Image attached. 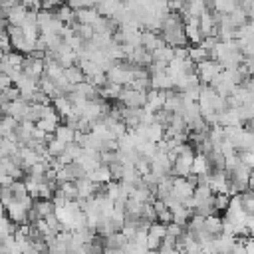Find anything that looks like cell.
Listing matches in <instances>:
<instances>
[{
    "label": "cell",
    "instance_id": "6da1fadb",
    "mask_svg": "<svg viewBox=\"0 0 254 254\" xmlns=\"http://www.w3.org/2000/svg\"><path fill=\"white\" fill-rule=\"evenodd\" d=\"M32 196L24 198V200H10L6 204V216L14 222V224H22V222H28V212H30V206H32Z\"/></svg>",
    "mask_w": 254,
    "mask_h": 254
},
{
    "label": "cell",
    "instance_id": "7a4b0ae2",
    "mask_svg": "<svg viewBox=\"0 0 254 254\" xmlns=\"http://www.w3.org/2000/svg\"><path fill=\"white\" fill-rule=\"evenodd\" d=\"M147 99V91L145 89H135L131 85H123L121 93L117 97V101H121L125 107H143Z\"/></svg>",
    "mask_w": 254,
    "mask_h": 254
},
{
    "label": "cell",
    "instance_id": "3957f363",
    "mask_svg": "<svg viewBox=\"0 0 254 254\" xmlns=\"http://www.w3.org/2000/svg\"><path fill=\"white\" fill-rule=\"evenodd\" d=\"M220 71H222V65L212 58H206L196 64V75H198L200 83H210L214 79V75H218Z\"/></svg>",
    "mask_w": 254,
    "mask_h": 254
},
{
    "label": "cell",
    "instance_id": "277c9868",
    "mask_svg": "<svg viewBox=\"0 0 254 254\" xmlns=\"http://www.w3.org/2000/svg\"><path fill=\"white\" fill-rule=\"evenodd\" d=\"M208 187L212 189V192H226L228 194V171L226 169H210V177H208Z\"/></svg>",
    "mask_w": 254,
    "mask_h": 254
},
{
    "label": "cell",
    "instance_id": "5b68a950",
    "mask_svg": "<svg viewBox=\"0 0 254 254\" xmlns=\"http://www.w3.org/2000/svg\"><path fill=\"white\" fill-rule=\"evenodd\" d=\"M192 190H194V185L189 181V177H175L173 179V189H171V194L183 202L185 198L192 196Z\"/></svg>",
    "mask_w": 254,
    "mask_h": 254
},
{
    "label": "cell",
    "instance_id": "8992f818",
    "mask_svg": "<svg viewBox=\"0 0 254 254\" xmlns=\"http://www.w3.org/2000/svg\"><path fill=\"white\" fill-rule=\"evenodd\" d=\"M22 71L28 77L40 79L44 75V58H36V56H26L24 64H22Z\"/></svg>",
    "mask_w": 254,
    "mask_h": 254
},
{
    "label": "cell",
    "instance_id": "52a82bcc",
    "mask_svg": "<svg viewBox=\"0 0 254 254\" xmlns=\"http://www.w3.org/2000/svg\"><path fill=\"white\" fill-rule=\"evenodd\" d=\"M165 97H167V91L149 87V89H147V99H145V105H143V109H147V111H153V113H155V111H159V109H163Z\"/></svg>",
    "mask_w": 254,
    "mask_h": 254
},
{
    "label": "cell",
    "instance_id": "ba28073f",
    "mask_svg": "<svg viewBox=\"0 0 254 254\" xmlns=\"http://www.w3.org/2000/svg\"><path fill=\"white\" fill-rule=\"evenodd\" d=\"M165 42H163V38H161V34L159 32H155V30H143L141 28V46L147 50V52H153V50H157L159 46H163Z\"/></svg>",
    "mask_w": 254,
    "mask_h": 254
},
{
    "label": "cell",
    "instance_id": "9c48e42d",
    "mask_svg": "<svg viewBox=\"0 0 254 254\" xmlns=\"http://www.w3.org/2000/svg\"><path fill=\"white\" fill-rule=\"evenodd\" d=\"M26 14H28V8L24 4H20V2H14L6 12V20H8L10 26H22Z\"/></svg>",
    "mask_w": 254,
    "mask_h": 254
},
{
    "label": "cell",
    "instance_id": "30bf717a",
    "mask_svg": "<svg viewBox=\"0 0 254 254\" xmlns=\"http://www.w3.org/2000/svg\"><path fill=\"white\" fill-rule=\"evenodd\" d=\"M149 83L153 89H163V91H169V89H175V83H173V77L165 71H159V73H151L149 77Z\"/></svg>",
    "mask_w": 254,
    "mask_h": 254
},
{
    "label": "cell",
    "instance_id": "8fae6325",
    "mask_svg": "<svg viewBox=\"0 0 254 254\" xmlns=\"http://www.w3.org/2000/svg\"><path fill=\"white\" fill-rule=\"evenodd\" d=\"M75 187H77V198H89L97 192V183H93L87 175L75 179Z\"/></svg>",
    "mask_w": 254,
    "mask_h": 254
},
{
    "label": "cell",
    "instance_id": "7c38bea8",
    "mask_svg": "<svg viewBox=\"0 0 254 254\" xmlns=\"http://www.w3.org/2000/svg\"><path fill=\"white\" fill-rule=\"evenodd\" d=\"M210 161L206 157V153L202 151H196L194 153V159H192V165H190V173L192 175H202V173H210Z\"/></svg>",
    "mask_w": 254,
    "mask_h": 254
},
{
    "label": "cell",
    "instance_id": "4fadbf2b",
    "mask_svg": "<svg viewBox=\"0 0 254 254\" xmlns=\"http://www.w3.org/2000/svg\"><path fill=\"white\" fill-rule=\"evenodd\" d=\"M218 125L228 127V125H244V123H242L236 107H226L224 111L218 113Z\"/></svg>",
    "mask_w": 254,
    "mask_h": 254
},
{
    "label": "cell",
    "instance_id": "5bb4252c",
    "mask_svg": "<svg viewBox=\"0 0 254 254\" xmlns=\"http://www.w3.org/2000/svg\"><path fill=\"white\" fill-rule=\"evenodd\" d=\"M87 177H89L93 183H97V185H105V183H109V181H111V169H109V165L99 163L93 171H89V173H87Z\"/></svg>",
    "mask_w": 254,
    "mask_h": 254
},
{
    "label": "cell",
    "instance_id": "9a60e30c",
    "mask_svg": "<svg viewBox=\"0 0 254 254\" xmlns=\"http://www.w3.org/2000/svg\"><path fill=\"white\" fill-rule=\"evenodd\" d=\"M121 87L123 85H119V83H115V81H105L99 89H97V95L99 97H103V99H111V101H117V97H119V93H121Z\"/></svg>",
    "mask_w": 254,
    "mask_h": 254
},
{
    "label": "cell",
    "instance_id": "2e32d148",
    "mask_svg": "<svg viewBox=\"0 0 254 254\" xmlns=\"http://www.w3.org/2000/svg\"><path fill=\"white\" fill-rule=\"evenodd\" d=\"M52 107L62 115V121H64L65 115H69V113L73 111V105H71V101H69V97H67L65 93L54 97V99H52Z\"/></svg>",
    "mask_w": 254,
    "mask_h": 254
},
{
    "label": "cell",
    "instance_id": "e0dca14e",
    "mask_svg": "<svg viewBox=\"0 0 254 254\" xmlns=\"http://www.w3.org/2000/svg\"><path fill=\"white\" fill-rule=\"evenodd\" d=\"M204 230H206L208 234H212V236L220 234V232H222V216H220L218 212L206 214V216H204Z\"/></svg>",
    "mask_w": 254,
    "mask_h": 254
},
{
    "label": "cell",
    "instance_id": "ac0fdd59",
    "mask_svg": "<svg viewBox=\"0 0 254 254\" xmlns=\"http://www.w3.org/2000/svg\"><path fill=\"white\" fill-rule=\"evenodd\" d=\"M99 16H101V14H99L95 8H79V10H75V20H77L79 24H89V26H93Z\"/></svg>",
    "mask_w": 254,
    "mask_h": 254
},
{
    "label": "cell",
    "instance_id": "d6986e66",
    "mask_svg": "<svg viewBox=\"0 0 254 254\" xmlns=\"http://www.w3.org/2000/svg\"><path fill=\"white\" fill-rule=\"evenodd\" d=\"M54 137H58V139L64 141L65 145H67V143H73V141H75V129L69 127L67 123H60V125L56 127V131H54Z\"/></svg>",
    "mask_w": 254,
    "mask_h": 254
},
{
    "label": "cell",
    "instance_id": "ffe728a7",
    "mask_svg": "<svg viewBox=\"0 0 254 254\" xmlns=\"http://www.w3.org/2000/svg\"><path fill=\"white\" fill-rule=\"evenodd\" d=\"M46 151H48L50 157H60V155L65 151V143L52 135V137L46 141Z\"/></svg>",
    "mask_w": 254,
    "mask_h": 254
},
{
    "label": "cell",
    "instance_id": "44dd1931",
    "mask_svg": "<svg viewBox=\"0 0 254 254\" xmlns=\"http://www.w3.org/2000/svg\"><path fill=\"white\" fill-rule=\"evenodd\" d=\"M151 54H153V60L171 62V60L175 58V48H173V46H169V44H163V46H159L157 50H153Z\"/></svg>",
    "mask_w": 254,
    "mask_h": 254
},
{
    "label": "cell",
    "instance_id": "7402d4cb",
    "mask_svg": "<svg viewBox=\"0 0 254 254\" xmlns=\"http://www.w3.org/2000/svg\"><path fill=\"white\" fill-rule=\"evenodd\" d=\"M64 75H65V79H67L71 85H75V83H79L81 79H85V75H83V71L79 69V65H77V64L64 67Z\"/></svg>",
    "mask_w": 254,
    "mask_h": 254
},
{
    "label": "cell",
    "instance_id": "603a6c76",
    "mask_svg": "<svg viewBox=\"0 0 254 254\" xmlns=\"http://www.w3.org/2000/svg\"><path fill=\"white\" fill-rule=\"evenodd\" d=\"M145 133H147V139H149V141L157 143V141H161V139L165 137V127H163L161 123L153 121V123H149V125H147Z\"/></svg>",
    "mask_w": 254,
    "mask_h": 254
},
{
    "label": "cell",
    "instance_id": "cb8c5ba5",
    "mask_svg": "<svg viewBox=\"0 0 254 254\" xmlns=\"http://www.w3.org/2000/svg\"><path fill=\"white\" fill-rule=\"evenodd\" d=\"M228 18H230L232 26H234V28H238V26H242V24H246V22H248V12L238 4L232 12H228Z\"/></svg>",
    "mask_w": 254,
    "mask_h": 254
},
{
    "label": "cell",
    "instance_id": "d4e9b609",
    "mask_svg": "<svg viewBox=\"0 0 254 254\" xmlns=\"http://www.w3.org/2000/svg\"><path fill=\"white\" fill-rule=\"evenodd\" d=\"M187 50H189V58H190L194 64H198V62H202V60L208 58V52H206L200 44H190Z\"/></svg>",
    "mask_w": 254,
    "mask_h": 254
},
{
    "label": "cell",
    "instance_id": "484cf974",
    "mask_svg": "<svg viewBox=\"0 0 254 254\" xmlns=\"http://www.w3.org/2000/svg\"><path fill=\"white\" fill-rule=\"evenodd\" d=\"M238 151H250V149H254V133L250 131V129H246L244 127V131H242V135H240V141H238V147H236Z\"/></svg>",
    "mask_w": 254,
    "mask_h": 254
},
{
    "label": "cell",
    "instance_id": "4316f807",
    "mask_svg": "<svg viewBox=\"0 0 254 254\" xmlns=\"http://www.w3.org/2000/svg\"><path fill=\"white\" fill-rule=\"evenodd\" d=\"M56 16L64 22V24H71L75 20V10H71L67 4H60L58 10H56Z\"/></svg>",
    "mask_w": 254,
    "mask_h": 254
},
{
    "label": "cell",
    "instance_id": "83f0119b",
    "mask_svg": "<svg viewBox=\"0 0 254 254\" xmlns=\"http://www.w3.org/2000/svg\"><path fill=\"white\" fill-rule=\"evenodd\" d=\"M236 6H238V0H212V8L216 12H222V14L232 12Z\"/></svg>",
    "mask_w": 254,
    "mask_h": 254
},
{
    "label": "cell",
    "instance_id": "f1b7e54d",
    "mask_svg": "<svg viewBox=\"0 0 254 254\" xmlns=\"http://www.w3.org/2000/svg\"><path fill=\"white\" fill-rule=\"evenodd\" d=\"M244 228L250 236H254V214H246L244 216Z\"/></svg>",
    "mask_w": 254,
    "mask_h": 254
},
{
    "label": "cell",
    "instance_id": "f546056e",
    "mask_svg": "<svg viewBox=\"0 0 254 254\" xmlns=\"http://www.w3.org/2000/svg\"><path fill=\"white\" fill-rule=\"evenodd\" d=\"M244 252L254 254V236H244Z\"/></svg>",
    "mask_w": 254,
    "mask_h": 254
},
{
    "label": "cell",
    "instance_id": "4dcf8cb0",
    "mask_svg": "<svg viewBox=\"0 0 254 254\" xmlns=\"http://www.w3.org/2000/svg\"><path fill=\"white\" fill-rule=\"evenodd\" d=\"M8 85H12V77H10L8 73H2V71H0V91L6 89Z\"/></svg>",
    "mask_w": 254,
    "mask_h": 254
},
{
    "label": "cell",
    "instance_id": "1f68e13d",
    "mask_svg": "<svg viewBox=\"0 0 254 254\" xmlns=\"http://www.w3.org/2000/svg\"><path fill=\"white\" fill-rule=\"evenodd\" d=\"M248 189H254V169L250 171V179H248Z\"/></svg>",
    "mask_w": 254,
    "mask_h": 254
},
{
    "label": "cell",
    "instance_id": "d6a6232c",
    "mask_svg": "<svg viewBox=\"0 0 254 254\" xmlns=\"http://www.w3.org/2000/svg\"><path fill=\"white\" fill-rule=\"evenodd\" d=\"M2 56H4V52H2V50H0V58H2Z\"/></svg>",
    "mask_w": 254,
    "mask_h": 254
}]
</instances>
